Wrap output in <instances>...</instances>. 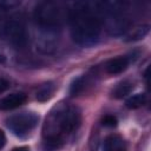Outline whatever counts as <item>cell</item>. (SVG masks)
Listing matches in <instances>:
<instances>
[{
    "label": "cell",
    "mask_w": 151,
    "mask_h": 151,
    "mask_svg": "<svg viewBox=\"0 0 151 151\" xmlns=\"http://www.w3.org/2000/svg\"><path fill=\"white\" fill-rule=\"evenodd\" d=\"M149 31H150V26H149V25L140 26V27L136 28L131 34H129V35L126 37L125 41H129V42H130V41H137V40H140V39H143L144 37L147 35Z\"/></svg>",
    "instance_id": "cell-12"
},
{
    "label": "cell",
    "mask_w": 151,
    "mask_h": 151,
    "mask_svg": "<svg viewBox=\"0 0 151 151\" xmlns=\"http://www.w3.org/2000/svg\"><path fill=\"white\" fill-rule=\"evenodd\" d=\"M145 103H146V94H144V93H136V94H133L132 97H130L125 101V105L130 110H136V109L142 107Z\"/></svg>",
    "instance_id": "cell-11"
},
{
    "label": "cell",
    "mask_w": 151,
    "mask_h": 151,
    "mask_svg": "<svg viewBox=\"0 0 151 151\" xmlns=\"http://www.w3.org/2000/svg\"><path fill=\"white\" fill-rule=\"evenodd\" d=\"M12 151H29L27 147H25V146H20V147H15V149H13Z\"/></svg>",
    "instance_id": "cell-18"
},
{
    "label": "cell",
    "mask_w": 151,
    "mask_h": 151,
    "mask_svg": "<svg viewBox=\"0 0 151 151\" xmlns=\"http://www.w3.org/2000/svg\"><path fill=\"white\" fill-rule=\"evenodd\" d=\"M39 117L33 112H21L11 116L6 122L8 129L17 136H25L32 131L38 124Z\"/></svg>",
    "instance_id": "cell-5"
},
{
    "label": "cell",
    "mask_w": 151,
    "mask_h": 151,
    "mask_svg": "<svg viewBox=\"0 0 151 151\" xmlns=\"http://www.w3.org/2000/svg\"><path fill=\"white\" fill-rule=\"evenodd\" d=\"M4 35L15 48H22L28 41V34L24 20L18 17H11L5 22Z\"/></svg>",
    "instance_id": "cell-4"
},
{
    "label": "cell",
    "mask_w": 151,
    "mask_h": 151,
    "mask_svg": "<svg viewBox=\"0 0 151 151\" xmlns=\"http://www.w3.org/2000/svg\"><path fill=\"white\" fill-rule=\"evenodd\" d=\"M130 61H131L130 57H126V55L117 57V58H113L106 63L105 70L109 74H118V73H122L123 71L126 70Z\"/></svg>",
    "instance_id": "cell-7"
},
{
    "label": "cell",
    "mask_w": 151,
    "mask_h": 151,
    "mask_svg": "<svg viewBox=\"0 0 151 151\" xmlns=\"http://www.w3.org/2000/svg\"><path fill=\"white\" fill-rule=\"evenodd\" d=\"M80 122L81 114L78 107L63 103L55 106L46 118L42 129L45 151L58 150L65 143V138L79 127Z\"/></svg>",
    "instance_id": "cell-2"
},
{
    "label": "cell",
    "mask_w": 151,
    "mask_h": 151,
    "mask_svg": "<svg viewBox=\"0 0 151 151\" xmlns=\"http://www.w3.org/2000/svg\"><path fill=\"white\" fill-rule=\"evenodd\" d=\"M27 99V96L24 92H14L11 93L2 99H0V110L1 111H9L21 106Z\"/></svg>",
    "instance_id": "cell-6"
},
{
    "label": "cell",
    "mask_w": 151,
    "mask_h": 151,
    "mask_svg": "<svg viewBox=\"0 0 151 151\" xmlns=\"http://www.w3.org/2000/svg\"><path fill=\"white\" fill-rule=\"evenodd\" d=\"M8 87H9V83H8V80L5 79V78H0V93L5 92Z\"/></svg>",
    "instance_id": "cell-15"
},
{
    "label": "cell",
    "mask_w": 151,
    "mask_h": 151,
    "mask_svg": "<svg viewBox=\"0 0 151 151\" xmlns=\"http://www.w3.org/2000/svg\"><path fill=\"white\" fill-rule=\"evenodd\" d=\"M85 88V78L84 77H78L73 80L71 87H70V93L72 96H78L79 93L83 92Z\"/></svg>",
    "instance_id": "cell-13"
},
{
    "label": "cell",
    "mask_w": 151,
    "mask_h": 151,
    "mask_svg": "<svg viewBox=\"0 0 151 151\" xmlns=\"http://www.w3.org/2000/svg\"><path fill=\"white\" fill-rule=\"evenodd\" d=\"M6 144V136L2 130H0V149H2Z\"/></svg>",
    "instance_id": "cell-17"
},
{
    "label": "cell",
    "mask_w": 151,
    "mask_h": 151,
    "mask_svg": "<svg viewBox=\"0 0 151 151\" xmlns=\"http://www.w3.org/2000/svg\"><path fill=\"white\" fill-rule=\"evenodd\" d=\"M73 40L81 46L94 45L101 32L100 2H74L67 12Z\"/></svg>",
    "instance_id": "cell-1"
},
{
    "label": "cell",
    "mask_w": 151,
    "mask_h": 151,
    "mask_svg": "<svg viewBox=\"0 0 151 151\" xmlns=\"http://www.w3.org/2000/svg\"><path fill=\"white\" fill-rule=\"evenodd\" d=\"M19 5V2L17 1H0V7H6V8H11L13 6Z\"/></svg>",
    "instance_id": "cell-16"
},
{
    "label": "cell",
    "mask_w": 151,
    "mask_h": 151,
    "mask_svg": "<svg viewBox=\"0 0 151 151\" xmlns=\"http://www.w3.org/2000/svg\"><path fill=\"white\" fill-rule=\"evenodd\" d=\"M132 88H133V86L130 81H123L114 87V90L112 91V97L116 99H122L125 96H127L132 91Z\"/></svg>",
    "instance_id": "cell-10"
},
{
    "label": "cell",
    "mask_w": 151,
    "mask_h": 151,
    "mask_svg": "<svg viewBox=\"0 0 151 151\" xmlns=\"http://www.w3.org/2000/svg\"><path fill=\"white\" fill-rule=\"evenodd\" d=\"M53 92H54V85H53V83H51V81L45 83V84H42L38 88V91L35 93L37 100L40 101V103H45V101H47V100L51 99V97L53 96Z\"/></svg>",
    "instance_id": "cell-9"
},
{
    "label": "cell",
    "mask_w": 151,
    "mask_h": 151,
    "mask_svg": "<svg viewBox=\"0 0 151 151\" xmlns=\"http://www.w3.org/2000/svg\"><path fill=\"white\" fill-rule=\"evenodd\" d=\"M34 21L37 26L45 32H54L61 24L63 13L59 4L53 1H42L35 6Z\"/></svg>",
    "instance_id": "cell-3"
},
{
    "label": "cell",
    "mask_w": 151,
    "mask_h": 151,
    "mask_svg": "<svg viewBox=\"0 0 151 151\" xmlns=\"http://www.w3.org/2000/svg\"><path fill=\"white\" fill-rule=\"evenodd\" d=\"M0 63H5V58H4V55H0Z\"/></svg>",
    "instance_id": "cell-19"
},
{
    "label": "cell",
    "mask_w": 151,
    "mask_h": 151,
    "mask_svg": "<svg viewBox=\"0 0 151 151\" xmlns=\"http://www.w3.org/2000/svg\"><path fill=\"white\" fill-rule=\"evenodd\" d=\"M117 123H118L117 118L112 114H106L101 119V124L106 127H114V126H117Z\"/></svg>",
    "instance_id": "cell-14"
},
{
    "label": "cell",
    "mask_w": 151,
    "mask_h": 151,
    "mask_svg": "<svg viewBox=\"0 0 151 151\" xmlns=\"http://www.w3.org/2000/svg\"><path fill=\"white\" fill-rule=\"evenodd\" d=\"M103 151H126L124 139L117 134L109 136L104 142Z\"/></svg>",
    "instance_id": "cell-8"
}]
</instances>
